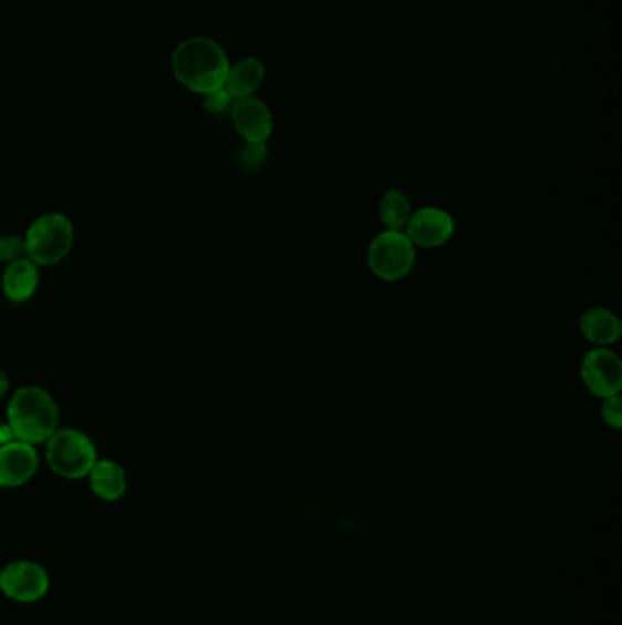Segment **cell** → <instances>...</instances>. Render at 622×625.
I'll use <instances>...</instances> for the list:
<instances>
[{
	"label": "cell",
	"mask_w": 622,
	"mask_h": 625,
	"mask_svg": "<svg viewBox=\"0 0 622 625\" xmlns=\"http://www.w3.org/2000/svg\"><path fill=\"white\" fill-rule=\"evenodd\" d=\"M6 416L15 439L37 447L58 432L61 410L50 391L41 386H22L11 396Z\"/></svg>",
	"instance_id": "obj_2"
},
{
	"label": "cell",
	"mask_w": 622,
	"mask_h": 625,
	"mask_svg": "<svg viewBox=\"0 0 622 625\" xmlns=\"http://www.w3.org/2000/svg\"><path fill=\"white\" fill-rule=\"evenodd\" d=\"M579 328L582 337L595 348H610L621 339V320L607 308H591L582 312Z\"/></svg>",
	"instance_id": "obj_13"
},
{
	"label": "cell",
	"mask_w": 622,
	"mask_h": 625,
	"mask_svg": "<svg viewBox=\"0 0 622 625\" xmlns=\"http://www.w3.org/2000/svg\"><path fill=\"white\" fill-rule=\"evenodd\" d=\"M27 256L39 267L55 266L72 253L75 244V227L63 213L41 214L28 227Z\"/></svg>",
	"instance_id": "obj_3"
},
{
	"label": "cell",
	"mask_w": 622,
	"mask_h": 625,
	"mask_svg": "<svg viewBox=\"0 0 622 625\" xmlns=\"http://www.w3.org/2000/svg\"><path fill=\"white\" fill-rule=\"evenodd\" d=\"M39 452L33 444L13 439L0 444V486L19 489L35 478L39 470Z\"/></svg>",
	"instance_id": "obj_9"
},
{
	"label": "cell",
	"mask_w": 622,
	"mask_h": 625,
	"mask_svg": "<svg viewBox=\"0 0 622 625\" xmlns=\"http://www.w3.org/2000/svg\"><path fill=\"white\" fill-rule=\"evenodd\" d=\"M230 117L234 129L247 143H267L274 132L272 112L255 95L234 101Z\"/></svg>",
	"instance_id": "obj_10"
},
{
	"label": "cell",
	"mask_w": 622,
	"mask_h": 625,
	"mask_svg": "<svg viewBox=\"0 0 622 625\" xmlns=\"http://www.w3.org/2000/svg\"><path fill=\"white\" fill-rule=\"evenodd\" d=\"M263 81L265 64L258 58H247L230 64L224 89L232 95L234 101L245 100L252 98L261 89Z\"/></svg>",
	"instance_id": "obj_14"
},
{
	"label": "cell",
	"mask_w": 622,
	"mask_h": 625,
	"mask_svg": "<svg viewBox=\"0 0 622 625\" xmlns=\"http://www.w3.org/2000/svg\"><path fill=\"white\" fill-rule=\"evenodd\" d=\"M379 213L385 229L404 230L413 214V207H411L407 194L402 193L398 188H391L380 202Z\"/></svg>",
	"instance_id": "obj_15"
},
{
	"label": "cell",
	"mask_w": 622,
	"mask_h": 625,
	"mask_svg": "<svg viewBox=\"0 0 622 625\" xmlns=\"http://www.w3.org/2000/svg\"><path fill=\"white\" fill-rule=\"evenodd\" d=\"M581 379L599 399L619 396L622 390V360L610 348H593L582 359Z\"/></svg>",
	"instance_id": "obj_7"
},
{
	"label": "cell",
	"mask_w": 622,
	"mask_h": 625,
	"mask_svg": "<svg viewBox=\"0 0 622 625\" xmlns=\"http://www.w3.org/2000/svg\"><path fill=\"white\" fill-rule=\"evenodd\" d=\"M44 444L48 467L63 480H86L97 463L94 441L77 428H59Z\"/></svg>",
	"instance_id": "obj_4"
},
{
	"label": "cell",
	"mask_w": 622,
	"mask_h": 625,
	"mask_svg": "<svg viewBox=\"0 0 622 625\" xmlns=\"http://www.w3.org/2000/svg\"><path fill=\"white\" fill-rule=\"evenodd\" d=\"M27 256V242L24 236L2 235L0 236V264H11Z\"/></svg>",
	"instance_id": "obj_16"
},
{
	"label": "cell",
	"mask_w": 622,
	"mask_h": 625,
	"mask_svg": "<svg viewBox=\"0 0 622 625\" xmlns=\"http://www.w3.org/2000/svg\"><path fill=\"white\" fill-rule=\"evenodd\" d=\"M13 439H15V436L11 432V428L8 427V422L0 424V444L10 443Z\"/></svg>",
	"instance_id": "obj_20"
},
{
	"label": "cell",
	"mask_w": 622,
	"mask_h": 625,
	"mask_svg": "<svg viewBox=\"0 0 622 625\" xmlns=\"http://www.w3.org/2000/svg\"><path fill=\"white\" fill-rule=\"evenodd\" d=\"M234 98L225 89L214 90L210 94L205 95V110L210 114L219 115L232 109Z\"/></svg>",
	"instance_id": "obj_19"
},
{
	"label": "cell",
	"mask_w": 622,
	"mask_h": 625,
	"mask_svg": "<svg viewBox=\"0 0 622 625\" xmlns=\"http://www.w3.org/2000/svg\"><path fill=\"white\" fill-rule=\"evenodd\" d=\"M10 391V379L6 376V371L0 370V399Z\"/></svg>",
	"instance_id": "obj_21"
},
{
	"label": "cell",
	"mask_w": 622,
	"mask_h": 625,
	"mask_svg": "<svg viewBox=\"0 0 622 625\" xmlns=\"http://www.w3.org/2000/svg\"><path fill=\"white\" fill-rule=\"evenodd\" d=\"M86 480L90 481V490L95 498L108 503L120 501L128 490L126 470L114 459H97Z\"/></svg>",
	"instance_id": "obj_12"
},
{
	"label": "cell",
	"mask_w": 622,
	"mask_h": 625,
	"mask_svg": "<svg viewBox=\"0 0 622 625\" xmlns=\"http://www.w3.org/2000/svg\"><path fill=\"white\" fill-rule=\"evenodd\" d=\"M239 162L245 168L256 171L267 162V143H247L239 151Z\"/></svg>",
	"instance_id": "obj_17"
},
{
	"label": "cell",
	"mask_w": 622,
	"mask_h": 625,
	"mask_svg": "<svg viewBox=\"0 0 622 625\" xmlns=\"http://www.w3.org/2000/svg\"><path fill=\"white\" fill-rule=\"evenodd\" d=\"M50 574L41 563L15 560L0 568V593L17 604H35L50 593Z\"/></svg>",
	"instance_id": "obj_6"
},
{
	"label": "cell",
	"mask_w": 622,
	"mask_h": 625,
	"mask_svg": "<svg viewBox=\"0 0 622 625\" xmlns=\"http://www.w3.org/2000/svg\"><path fill=\"white\" fill-rule=\"evenodd\" d=\"M404 233L415 247L436 249L452 240L455 235V219L444 208L422 207L413 211Z\"/></svg>",
	"instance_id": "obj_8"
},
{
	"label": "cell",
	"mask_w": 622,
	"mask_h": 625,
	"mask_svg": "<svg viewBox=\"0 0 622 625\" xmlns=\"http://www.w3.org/2000/svg\"><path fill=\"white\" fill-rule=\"evenodd\" d=\"M230 61L224 47L208 37H190L172 53V73L194 94L207 95L224 89Z\"/></svg>",
	"instance_id": "obj_1"
},
{
	"label": "cell",
	"mask_w": 622,
	"mask_h": 625,
	"mask_svg": "<svg viewBox=\"0 0 622 625\" xmlns=\"http://www.w3.org/2000/svg\"><path fill=\"white\" fill-rule=\"evenodd\" d=\"M602 421L613 430H621L622 427V401L621 396L607 397L601 404Z\"/></svg>",
	"instance_id": "obj_18"
},
{
	"label": "cell",
	"mask_w": 622,
	"mask_h": 625,
	"mask_svg": "<svg viewBox=\"0 0 622 625\" xmlns=\"http://www.w3.org/2000/svg\"><path fill=\"white\" fill-rule=\"evenodd\" d=\"M416 247L404 230L385 229L369 244L367 266L374 277L398 281L415 269Z\"/></svg>",
	"instance_id": "obj_5"
},
{
	"label": "cell",
	"mask_w": 622,
	"mask_h": 625,
	"mask_svg": "<svg viewBox=\"0 0 622 625\" xmlns=\"http://www.w3.org/2000/svg\"><path fill=\"white\" fill-rule=\"evenodd\" d=\"M41 284L39 266L33 264L28 256L11 262L2 273V291L4 297L13 304H27L35 297Z\"/></svg>",
	"instance_id": "obj_11"
}]
</instances>
